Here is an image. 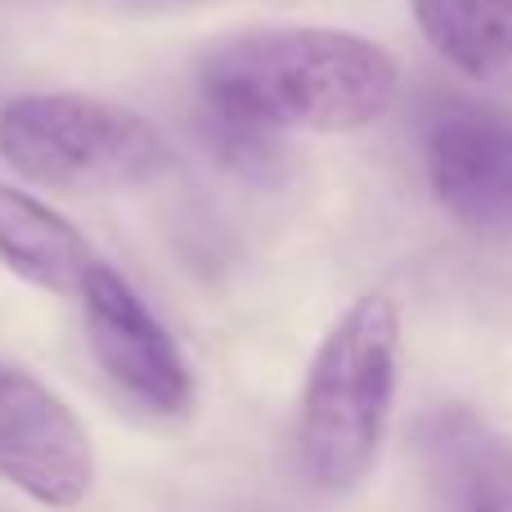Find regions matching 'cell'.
I'll return each instance as SVG.
<instances>
[{
  "mask_svg": "<svg viewBox=\"0 0 512 512\" xmlns=\"http://www.w3.org/2000/svg\"><path fill=\"white\" fill-rule=\"evenodd\" d=\"M432 194L459 225L495 234L512 225V113L441 99L423 126Z\"/></svg>",
  "mask_w": 512,
  "mask_h": 512,
  "instance_id": "cell-6",
  "label": "cell"
},
{
  "mask_svg": "<svg viewBox=\"0 0 512 512\" xmlns=\"http://www.w3.org/2000/svg\"><path fill=\"white\" fill-rule=\"evenodd\" d=\"M77 297L99 369L149 414H185L194 400V373L149 301L104 261L86 274Z\"/></svg>",
  "mask_w": 512,
  "mask_h": 512,
  "instance_id": "cell-5",
  "label": "cell"
},
{
  "mask_svg": "<svg viewBox=\"0 0 512 512\" xmlns=\"http://www.w3.org/2000/svg\"><path fill=\"white\" fill-rule=\"evenodd\" d=\"M414 23L463 77L512 90V0H414Z\"/></svg>",
  "mask_w": 512,
  "mask_h": 512,
  "instance_id": "cell-9",
  "label": "cell"
},
{
  "mask_svg": "<svg viewBox=\"0 0 512 512\" xmlns=\"http://www.w3.org/2000/svg\"><path fill=\"white\" fill-rule=\"evenodd\" d=\"M0 265L32 288L68 297L81 292L99 256L63 212H54L27 189L0 185Z\"/></svg>",
  "mask_w": 512,
  "mask_h": 512,
  "instance_id": "cell-8",
  "label": "cell"
},
{
  "mask_svg": "<svg viewBox=\"0 0 512 512\" xmlns=\"http://www.w3.org/2000/svg\"><path fill=\"white\" fill-rule=\"evenodd\" d=\"M0 477L59 512L77 508L95 481L86 423L36 373L5 360H0Z\"/></svg>",
  "mask_w": 512,
  "mask_h": 512,
  "instance_id": "cell-4",
  "label": "cell"
},
{
  "mask_svg": "<svg viewBox=\"0 0 512 512\" xmlns=\"http://www.w3.org/2000/svg\"><path fill=\"white\" fill-rule=\"evenodd\" d=\"M400 315L396 301L369 292L342 310L319 342L301 391L297 454L319 490H351L373 472L396 409Z\"/></svg>",
  "mask_w": 512,
  "mask_h": 512,
  "instance_id": "cell-2",
  "label": "cell"
},
{
  "mask_svg": "<svg viewBox=\"0 0 512 512\" xmlns=\"http://www.w3.org/2000/svg\"><path fill=\"white\" fill-rule=\"evenodd\" d=\"M396 86V59L342 27H252L198 63L207 117L261 135L360 131L387 113Z\"/></svg>",
  "mask_w": 512,
  "mask_h": 512,
  "instance_id": "cell-1",
  "label": "cell"
},
{
  "mask_svg": "<svg viewBox=\"0 0 512 512\" xmlns=\"http://www.w3.org/2000/svg\"><path fill=\"white\" fill-rule=\"evenodd\" d=\"M0 158L59 194H122L171 167V144L144 113L81 90L18 95L0 108Z\"/></svg>",
  "mask_w": 512,
  "mask_h": 512,
  "instance_id": "cell-3",
  "label": "cell"
},
{
  "mask_svg": "<svg viewBox=\"0 0 512 512\" xmlns=\"http://www.w3.org/2000/svg\"><path fill=\"white\" fill-rule=\"evenodd\" d=\"M427 459L436 463L454 512H512V436L472 409H441L423 427Z\"/></svg>",
  "mask_w": 512,
  "mask_h": 512,
  "instance_id": "cell-7",
  "label": "cell"
}]
</instances>
